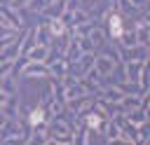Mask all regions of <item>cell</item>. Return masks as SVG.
I'll list each match as a JSON object with an SVG mask.
<instances>
[{
  "mask_svg": "<svg viewBox=\"0 0 150 145\" xmlns=\"http://www.w3.org/2000/svg\"><path fill=\"white\" fill-rule=\"evenodd\" d=\"M110 23H115V35H120V19H117V16H115V19H112V21H110Z\"/></svg>",
  "mask_w": 150,
  "mask_h": 145,
  "instance_id": "1",
  "label": "cell"
},
{
  "mask_svg": "<svg viewBox=\"0 0 150 145\" xmlns=\"http://www.w3.org/2000/svg\"><path fill=\"white\" fill-rule=\"evenodd\" d=\"M30 119H33V122H38V119H42V112H33V115H30Z\"/></svg>",
  "mask_w": 150,
  "mask_h": 145,
  "instance_id": "2",
  "label": "cell"
}]
</instances>
